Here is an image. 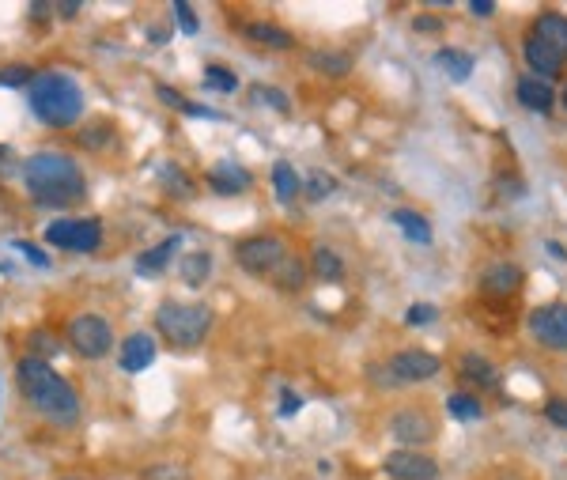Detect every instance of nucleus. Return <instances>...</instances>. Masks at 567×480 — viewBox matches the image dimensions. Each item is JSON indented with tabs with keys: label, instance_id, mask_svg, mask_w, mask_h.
Returning <instances> with one entry per match:
<instances>
[{
	"label": "nucleus",
	"instance_id": "3",
	"mask_svg": "<svg viewBox=\"0 0 567 480\" xmlns=\"http://www.w3.org/2000/svg\"><path fill=\"white\" fill-rule=\"evenodd\" d=\"M31 91V110L50 129H69L84 114V91L69 72H38Z\"/></svg>",
	"mask_w": 567,
	"mask_h": 480
},
{
	"label": "nucleus",
	"instance_id": "16",
	"mask_svg": "<svg viewBox=\"0 0 567 480\" xmlns=\"http://www.w3.org/2000/svg\"><path fill=\"white\" fill-rule=\"evenodd\" d=\"M537 42H545L560 61H567V19L560 12H541L530 31Z\"/></svg>",
	"mask_w": 567,
	"mask_h": 480
},
{
	"label": "nucleus",
	"instance_id": "27",
	"mask_svg": "<svg viewBox=\"0 0 567 480\" xmlns=\"http://www.w3.org/2000/svg\"><path fill=\"white\" fill-rule=\"evenodd\" d=\"M462 375L473 378V382H481V386H496L499 382V371L484 360V356H477V352H465L462 356Z\"/></svg>",
	"mask_w": 567,
	"mask_h": 480
},
{
	"label": "nucleus",
	"instance_id": "34",
	"mask_svg": "<svg viewBox=\"0 0 567 480\" xmlns=\"http://www.w3.org/2000/svg\"><path fill=\"white\" fill-rule=\"evenodd\" d=\"M80 144H84L87 152H91V148L99 152V148H106V144H114V129H110V125H95V129H84V133H80Z\"/></svg>",
	"mask_w": 567,
	"mask_h": 480
},
{
	"label": "nucleus",
	"instance_id": "11",
	"mask_svg": "<svg viewBox=\"0 0 567 480\" xmlns=\"http://www.w3.org/2000/svg\"><path fill=\"white\" fill-rule=\"evenodd\" d=\"M390 431H394L397 443L420 446V443H428L431 435H435V424L428 420V412H424V409H401V412H394Z\"/></svg>",
	"mask_w": 567,
	"mask_h": 480
},
{
	"label": "nucleus",
	"instance_id": "15",
	"mask_svg": "<svg viewBox=\"0 0 567 480\" xmlns=\"http://www.w3.org/2000/svg\"><path fill=\"white\" fill-rule=\"evenodd\" d=\"M522 57H526V65L533 69V76H537V80H545V84L556 80V76L564 72V61H560L545 42H537L533 35H526V42H522Z\"/></svg>",
	"mask_w": 567,
	"mask_h": 480
},
{
	"label": "nucleus",
	"instance_id": "20",
	"mask_svg": "<svg viewBox=\"0 0 567 480\" xmlns=\"http://www.w3.org/2000/svg\"><path fill=\"white\" fill-rule=\"evenodd\" d=\"M307 61H310V69H318L322 76H329V80H341V76L352 72V57L344 50H310Z\"/></svg>",
	"mask_w": 567,
	"mask_h": 480
},
{
	"label": "nucleus",
	"instance_id": "41",
	"mask_svg": "<svg viewBox=\"0 0 567 480\" xmlns=\"http://www.w3.org/2000/svg\"><path fill=\"white\" fill-rule=\"evenodd\" d=\"M159 99H163L167 106H174V110H182V106L189 103L186 95H178V91H171V87H159Z\"/></svg>",
	"mask_w": 567,
	"mask_h": 480
},
{
	"label": "nucleus",
	"instance_id": "7",
	"mask_svg": "<svg viewBox=\"0 0 567 480\" xmlns=\"http://www.w3.org/2000/svg\"><path fill=\"white\" fill-rule=\"evenodd\" d=\"M284 258H288V250H284V242L276 239V235H254V239H242L239 246H235L239 269H246V273H254V276L273 273Z\"/></svg>",
	"mask_w": 567,
	"mask_h": 480
},
{
	"label": "nucleus",
	"instance_id": "2",
	"mask_svg": "<svg viewBox=\"0 0 567 480\" xmlns=\"http://www.w3.org/2000/svg\"><path fill=\"white\" fill-rule=\"evenodd\" d=\"M23 182L31 189L38 205L46 208H65L76 205L84 197V171L72 163L69 155H57V152H38L23 163Z\"/></svg>",
	"mask_w": 567,
	"mask_h": 480
},
{
	"label": "nucleus",
	"instance_id": "46",
	"mask_svg": "<svg viewBox=\"0 0 567 480\" xmlns=\"http://www.w3.org/2000/svg\"><path fill=\"white\" fill-rule=\"evenodd\" d=\"M564 106H567V91H564Z\"/></svg>",
	"mask_w": 567,
	"mask_h": 480
},
{
	"label": "nucleus",
	"instance_id": "8",
	"mask_svg": "<svg viewBox=\"0 0 567 480\" xmlns=\"http://www.w3.org/2000/svg\"><path fill=\"white\" fill-rule=\"evenodd\" d=\"M530 333L537 344L567 352V303H549V307L530 310Z\"/></svg>",
	"mask_w": 567,
	"mask_h": 480
},
{
	"label": "nucleus",
	"instance_id": "26",
	"mask_svg": "<svg viewBox=\"0 0 567 480\" xmlns=\"http://www.w3.org/2000/svg\"><path fill=\"white\" fill-rule=\"evenodd\" d=\"M27 356L31 360H50V356H61V337L50 333V329H35L31 337H27Z\"/></svg>",
	"mask_w": 567,
	"mask_h": 480
},
{
	"label": "nucleus",
	"instance_id": "17",
	"mask_svg": "<svg viewBox=\"0 0 567 480\" xmlns=\"http://www.w3.org/2000/svg\"><path fill=\"white\" fill-rule=\"evenodd\" d=\"M515 95L518 103L533 110V114H549L552 103H556V95H552V84L545 80H537V76H518L515 80Z\"/></svg>",
	"mask_w": 567,
	"mask_h": 480
},
{
	"label": "nucleus",
	"instance_id": "22",
	"mask_svg": "<svg viewBox=\"0 0 567 480\" xmlns=\"http://www.w3.org/2000/svg\"><path fill=\"white\" fill-rule=\"evenodd\" d=\"M390 220L405 231V239L420 242V246H431V223L424 220V216H416L409 208H397V212H390Z\"/></svg>",
	"mask_w": 567,
	"mask_h": 480
},
{
	"label": "nucleus",
	"instance_id": "38",
	"mask_svg": "<svg viewBox=\"0 0 567 480\" xmlns=\"http://www.w3.org/2000/svg\"><path fill=\"white\" fill-rule=\"evenodd\" d=\"M545 416H549V424L567 431V397H552V401H545Z\"/></svg>",
	"mask_w": 567,
	"mask_h": 480
},
{
	"label": "nucleus",
	"instance_id": "30",
	"mask_svg": "<svg viewBox=\"0 0 567 480\" xmlns=\"http://www.w3.org/2000/svg\"><path fill=\"white\" fill-rule=\"evenodd\" d=\"M333 178H329L326 171H310V174H303V189H307V197L310 201H318V197H326V193H333Z\"/></svg>",
	"mask_w": 567,
	"mask_h": 480
},
{
	"label": "nucleus",
	"instance_id": "39",
	"mask_svg": "<svg viewBox=\"0 0 567 480\" xmlns=\"http://www.w3.org/2000/svg\"><path fill=\"white\" fill-rule=\"evenodd\" d=\"M413 27L420 31V35H439V31H443V19H435V16H416V19H413Z\"/></svg>",
	"mask_w": 567,
	"mask_h": 480
},
{
	"label": "nucleus",
	"instance_id": "33",
	"mask_svg": "<svg viewBox=\"0 0 567 480\" xmlns=\"http://www.w3.org/2000/svg\"><path fill=\"white\" fill-rule=\"evenodd\" d=\"M205 80H208V87H216V91H235V87H239V76H235L231 69H224V65H208Z\"/></svg>",
	"mask_w": 567,
	"mask_h": 480
},
{
	"label": "nucleus",
	"instance_id": "5",
	"mask_svg": "<svg viewBox=\"0 0 567 480\" xmlns=\"http://www.w3.org/2000/svg\"><path fill=\"white\" fill-rule=\"evenodd\" d=\"M69 344L84 360H103L114 348V329L103 314H76L69 322Z\"/></svg>",
	"mask_w": 567,
	"mask_h": 480
},
{
	"label": "nucleus",
	"instance_id": "44",
	"mask_svg": "<svg viewBox=\"0 0 567 480\" xmlns=\"http://www.w3.org/2000/svg\"><path fill=\"white\" fill-rule=\"evenodd\" d=\"M57 16H61V19H76V16H80V4H76V0H65V4H57Z\"/></svg>",
	"mask_w": 567,
	"mask_h": 480
},
{
	"label": "nucleus",
	"instance_id": "45",
	"mask_svg": "<svg viewBox=\"0 0 567 480\" xmlns=\"http://www.w3.org/2000/svg\"><path fill=\"white\" fill-rule=\"evenodd\" d=\"M61 480H84V477H61Z\"/></svg>",
	"mask_w": 567,
	"mask_h": 480
},
{
	"label": "nucleus",
	"instance_id": "28",
	"mask_svg": "<svg viewBox=\"0 0 567 480\" xmlns=\"http://www.w3.org/2000/svg\"><path fill=\"white\" fill-rule=\"evenodd\" d=\"M310 265H314V273L322 276V280H341L344 276V261L337 258L329 246H318L314 258H310Z\"/></svg>",
	"mask_w": 567,
	"mask_h": 480
},
{
	"label": "nucleus",
	"instance_id": "36",
	"mask_svg": "<svg viewBox=\"0 0 567 480\" xmlns=\"http://www.w3.org/2000/svg\"><path fill=\"white\" fill-rule=\"evenodd\" d=\"M254 99H258V103H269V106H276V110H280V114H288V95H284V91H276V87H254Z\"/></svg>",
	"mask_w": 567,
	"mask_h": 480
},
{
	"label": "nucleus",
	"instance_id": "21",
	"mask_svg": "<svg viewBox=\"0 0 567 480\" xmlns=\"http://www.w3.org/2000/svg\"><path fill=\"white\" fill-rule=\"evenodd\" d=\"M178 269H182V280H186L189 288H201L208 276H212V254L208 250H189V254H182Z\"/></svg>",
	"mask_w": 567,
	"mask_h": 480
},
{
	"label": "nucleus",
	"instance_id": "35",
	"mask_svg": "<svg viewBox=\"0 0 567 480\" xmlns=\"http://www.w3.org/2000/svg\"><path fill=\"white\" fill-rule=\"evenodd\" d=\"M435 318H439V310L431 307V303H416V307H409V314H405V322H409V326H431V322H435Z\"/></svg>",
	"mask_w": 567,
	"mask_h": 480
},
{
	"label": "nucleus",
	"instance_id": "43",
	"mask_svg": "<svg viewBox=\"0 0 567 480\" xmlns=\"http://www.w3.org/2000/svg\"><path fill=\"white\" fill-rule=\"evenodd\" d=\"M299 405H303V401H299V397H295L292 390H284V405H280V416H292V412L299 409Z\"/></svg>",
	"mask_w": 567,
	"mask_h": 480
},
{
	"label": "nucleus",
	"instance_id": "18",
	"mask_svg": "<svg viewBox=\"0 0 567 480\" xmlns=\"http://www.w3.org/2000/svg\"><path fill=\"white\" fill-rule=\"evenodd\" d=\"M242 35L250 38V42H258V46H269V50H295L292 31L276 27V23H269V19H250V23L242 27Z\"/></svg>",
	"mask_w": 567,
	"mask_h": 480
},
{
	"label": "nucleus",
	"instance_id": "6",
	"mask_svg": "<svg viewBox=\"0 0 567 480\" xmlns=\"http://www.w3.org/2000/svg\"><path fill=\"white\" fill-rule=\"evenodd\" d=\"M46 242L72 254H91L103 246V220H53L46 227Z\"/></svg>",
	"mask_w": 567,
	"mask_h": 480
},
{
	"label": "nucleus",
	"instance_id": "40",
	"mask_svg": "<svg viewBox=\"0 0 567 480\" xmlns=\"http://www.w3.org/2000/svg\"><path fill=\"white\" fill-rule=\"evenodd\" d=\"M16 250H19V254H27V258L38 265V269H50V258H46L38 246H31V242H16Z\"/></svg>",
	"mask_w": 567,
	"mask_h": 480
},
{
	"label": "nucleus",
	"instance_id": "19",
	"mask_svg": "<svg viewBox=\"0 0 567 480\" xmlns=\"http://www.w3.org/2000/svg\"><path fill=\"white\" fill-rule=\"evenodd\" d=\"M178 246H182V235H171V239H163L159 246H152V250H144V254L137 258V273L140 276H159L174 261Z\"/></svg>",
	"mask_w": 567,
	"mask_h": 480
},
{
	"label": "nucleus",
	"instance_id": "13",
	"mask_svg": "<svg viewBox=\"0 0 567 480\" xmlns=\"http://www.w3.org/2000/svg\"><path fill=\"white\" fill-rule=\"evenodd\" d=\"M208 186H212V193L235 197V193L254 186V174L246 171L242 163H235V159H224V163H216V167L208 171Z\"/></svg>",
	"mask_w": 567,
	"mask_h": 480
},
{
	"label": "nucleus",
	"instance_id": "14",
	"mask_svg": "<svg viewBox=\"0 0 567 480\" xmlns=\"http://www.w3.org/2000/svg\"><path fill=\"white\" fill-rule=\"evenodd\" d=\"M518 284H522V269L511 265V261H496V265H488L484 276H481V292L492 295V299H507V295H515Z\"/></svg>",
	"mask_w": 567,
	"mask_h": 480
},
{
	"label": "nucleus",
	"instance_id": "9",
	"mask_svg": "<svg viewBox=\"0 0 567 480\" xmlns=\"http://www.w3.org/2000/svg\"><path fill=\"white\" fill-rule=\"evenodd\" d=\"M439 367H443V360L435 352H428V348H405V352L390 356L394 382H424V378L439 375Z\"/></svg>",
	"mask_w": 567,
	"mask_h": 480
},
{
	"label": "nucleus",
	"instance_id": "10",
	"mask_svg": "<svg viewBox=\"0 0 567 480\" xmlns=\"http://www.w3.org/2000/svg\"><path fill=\"white\" fill-rule=\"evenodd\" d=\"M386 477L394 480H435L439 477V462L428 458V454H420V450H394L386 462Z\"/></svg>",
	"mask_w": 567,
	"mask_h": 480
},
{
	"label": "nucleus",
	"instance_id": "37",
	"mask_svg": "<svg viewBox=\"0 0 567 480\" xmlns=\"http://www.w3.org/2000/svg\"><path fill=\"white\" fill-rule=\"evenodd\" d=\"M171 12H174V19H178V27H182L186 35H197V27H201V23H197V16H193V8H189V4H182V0H174V4H171Z\"/></svg>",
	"mask_w": 567,
	"mask_h": 480
},
{
	"label": "nucleus",
	"instance_id": "24",
	"mask_svg": "<svg viewBox=\"0 0 567 480\" xmlns=\"http://www.w3.org/2000/svg\"><path fill=\"white\" fill-rule=\"evenodd\" d=\"M435 61H439V69L447 72L454 84H465V80L473 76V57L465 50H439Z\"/></svg>",
	"mask_w": 567,
	"mask_h": 480
},
{
	"label": "nucleus",
	"instance_id": "42",
	"mask_svg": "<svg viewBox=\"0 0 567 480\" xmlns=\"http://www.w3.org/2000/svg\"><path fill=\"white\" fill-rule=\"evenodd\" d=\"M469 12H473V16H492L496 4H492V0H469Z\"/></svg>",
	"mask_w": 567,
	"mask_h": 480
},
{
	"label": "nucleus",
	"instance_id": "32",
	"mask_svg": "<svg viewBox=\"0 0 567 480\" xmlns=\"http://www.w3.org/2000/svg\"><path fill=\"white\" fill-rule=\"evenodd\" d=\"M140 480H189V469L182 465H171V462H159V465H148Z\"/></svg>",
	"mask_w": 567,
	"mask_h": 480
},
{
	"label": "nucleus",
	"instance_id": "4",
	"mask_svg": "<svg viewBox=\"0 0 567 480\" xmlns=\"http://www.w3.org/2000/svg\"><path fill=\"white\" fill-rule=\"evenodd\" d=\"M155 329L178 352L197 348L212 333V307H205V303H163L155 314Z\"/></svg>",
	"mask_w": 567,
	"mask_h": 480
},
{
	"label": "nucleus",
	"instance_id": "23",
	"mask_svg": "<svg viewBox=\"0 0 567 480\" xmlns=\"http://www.w3.org/2000/svg\"><path fill=\"white\" fill-rule=\"evenodd\" d=\"M269 276H273L276 288H284V292H299V288L307 284V265H303L299 258H284Z\"/></svg>",
	"mask_w": 567,
	"mask_h": 480
},
{
	"label": "nucleus",
	"instance_id": "1",
	"mask_svg": "<svg viewBox=\"0 0 567 480\" xmlns=\"http://www.w3.org/2000/svg\"><path fill=\"white\" fill-rule=\"evenodd\" d=\"M16 382H19V394L27 397L50 424L57 428H72L80 420V397L72 390L65 378L53 371L50 363L42 360H19L16 367Z\"/></svg>",
	"mask_w": 567,
	"mask_h": 480
},
{
	"label": "nucleus",
	"instance_id": "12",
	"mask_svg": "<svg viewBox=\"0 0 567 480\" xmlns=\"http://www.w3.org/2000/svg\"><path fill=\"white\" fill-rule=\"evenodd\" d=\"M159 356V344H155L152 333H133V337H125L121 341V371H129V375H140V371H148Z\"/></svg>",
	"mask_w": 567,
	"mask_h": 480
},
{
	"label": "nucleus",
	"instance_id": "29",
	"mask_svg": "<svg viewBox=\"0 0 567 480\" xmlns=\"http://www.w3.org/2000/svg\"><path fill=\"white\" fill-rule=\"evenodd\" d=\"M447 412L454 416V420H481V401L473 394H450L447 397Z\"/></svg>",
	"mask_w": 567,
	"mask_h": 480
},
{
	"label": "nucleus",
	"instance_id": "31",
	"mask_svg": "<svg viewBox=\"0 0 567 480\" xmlns=\"http://www.w3.org/2000/svg\"><path fill=\"white\" fill-rule=\"evenodd\" d=\"M38 72H31L27 65H4L0 69V87H31Z\"/></svg>",
	"mask_w": 567,
	"mask_h": 480
},
{
	"label": "nucleus",
	"instance_id": "25",
	"mask_svg": "<svg viewBox=\"0 0 567 480\" xmlns=\"http://www.w3.org/2000/svg\"><path fill=\"white\" fill-rule=\"evenodd\" d=\"M273 186H276V197L280 201H292L295 193L303 189V174H295V167L292 163H273Z\"/></svg>",
	"mask_w": 567,
	"mask_h": 480
}]
</instances>
